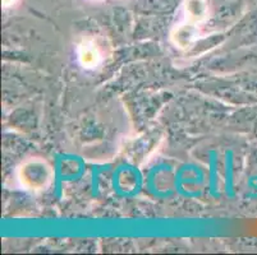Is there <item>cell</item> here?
Segmentation results:
<instances>
[{
	"instance_id": "5b68a950",
	"label": "cell",
	"mask_w": 257,
	"mask_h": 255,
	"mask_svg": "<svg viewBox=\"0 0 257 255\" xmlns=\"http://www.w3.org/2000/svg\"><path fill=\"white\" fill-rule=\"evenodd\" d=\"M17 0H3V6L4 7H12L13 4H16Z\"/></svg>"
},
{
	"instance_id": "3957f363",
	"label": "cell",
	"mask_w": 257,
	"mask_h": 255,
	"mask_svg": "<svg viewBox=\"0 0 257 255\" xmlns=\"http://www.w3.org/2000/svg\"><path fill=\"white\" fill-rule=\"evenodd\" d=\"M78 60L86 69H93L101 62V54L91 40H83L77 49Z\"/></svg>"
},
{
	"instance_id": "277c9868",
	"label": "cell",
	"mask_w": 257,
	"mask_h": 255,
	"mask_svg": "<svg viewBox=\"0 0 257 255\" xmlns=\"http://www.w3.org/2000/svg\"><path fill=\"white\" fill-rule=\"evenodd\" d=\"M184 13L189 22H193L196 25L204 22L209 14V7H207L206 0H186Z\"/></svg>"
},
{
	"instance_id": "7a4b0ae2",
	"label": "cell",
	"mask_w": 257,
	"mask_h": 255,
	"mask_svg": "<svg viewBox=\"0 0 257 255\" xmlns=\"http://www.w3.org/2000/svg\"><path fill=\"white\" fill-rule=\"evenodd\" d=\"M197 37L198 28L196 27V23L189 22V21H186V22L174 27L172 35H170L173 44L182 50L191 48L197 41Z\"/></svg>"
},
{
	"instance_id": "6da1fadb",
	"label": "cell",
	"mask_w": 257,
	"mask_h": 255,
	"mask_svg": "<svg viewBox=\"0 0 257 255\" xmlns=\"http://www.w3.org/2000/svg\"><path fill=\"white\" fill-rule=\"evenodd\" d=\"M53 170L41 158H30L18 168V181L30 191H43L51 184Z\"/></svg>"
}]
</instances>
